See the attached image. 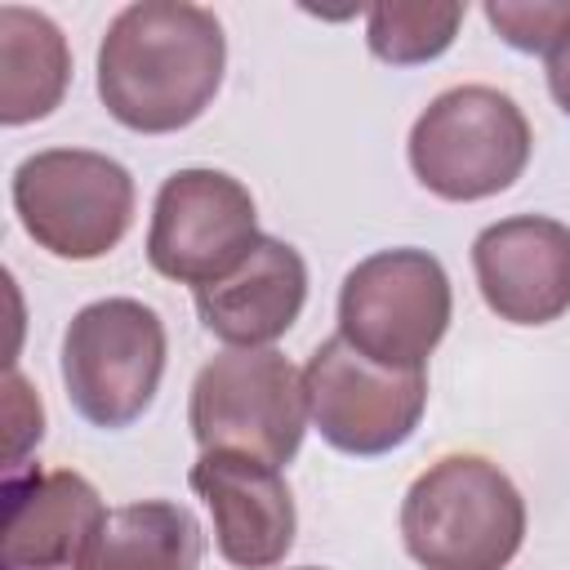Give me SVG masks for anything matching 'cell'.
<instances>
[{
	"label": "cell",
	"instance_id": "1",
	"mask_svg": "<svg viewBox=\"0 0 570 570\" xmlns=\"http://www.w3.org/2000/svg\"><path fill=\"white\" fill-rule=\"evenodd\" d=\"M223 22L187 0L125 4L98 45V98L134 134H178L223 85Z\"/></svg>",
	"mask_w": 570,
	"mask_h": 570
},
{
	"label": "cell",
	"instance_id": "12",
	"mask_svg": "<svg viewBox=\"0 0 570 570\" xmlns=\"http://www.w3.org/2000/svg\"><path fill=\"white\" fill-rule=\"evenodd\" d=\"M307 303V263L289 240L258 236L236 272L196 289L200 325L227 347H272Z\"/></svg>",
	"mask_w": 570,
	"mask_h": 570
},
{
	"label": "cell",
	"instance_id": "3",
	"mask_svg": "<svg viewBox=\"0 0 570 570\" xmlns=\"http://www.w3.org/2000/svg\"><path fill=\"white\" fill-rule=\"evenodd\" d=\"M530 120L494 85H454L436 94L410 129L414 178L454 205L508 191L530 165Z\"/></svg>",
	"mask_w": 570,
	"mask_h": 570
},
{
	"label": "cell",
	"instance_id": "6",
	"mask_svg": "<svg viewBox=\"0 0 570 570\" xmlns=\"http://www.w3.org/2000/svg\"><path fill=\"white\" fill-rule=\"evenodd\" d=\"M165 321L142 298L85 303L62 334V387L94 428L138 423L165 379Z\"/></svg>",
	"mask_w": 570,
	"mask_h": 570
},
{
	"label": "cell",
	"instance_id": "4",
	"mask_svg": "<svg viewBox=\"0 0 570 570\" xmlns=\"http://www.w3.org/2000/svg\"><path fill=\"white\" fill-rule=\"evenodd\" d=\"M303 374L276 347H227L200 365L187 401L191 436L205 450L249 454L285 468L307 432Z\"/></svg>",
	"mask_w": 570,
	"mask_h": 570
},
{
	"label": "cell",
	"instance_id": "17",
	"mask_svg": "<svg viewBox=\"0 0 570 570\" xmlns=\"http://www.w3.org/2000/svg\"><path fill=\"white\" fill-rule=\"evenodd\" d=\"M485 18L521 53H552L570 36V0H490Z\"/></svg>",
	"mask_w": 570,
	"mask_h": 570
},
{
	"label": "cell",
	"instance_id": "18",
	"mask_svg": "<svg viewBox=\"0 0 570 570\" xmlns=\"http://www.w3.org/2000/svg\"><path fill=\"white\" fill-rule=\"evenodd\" d=\"M548 89H552L557 107L570 116V36L548 53Z\"/></svg>",
	"mask_w": 570,
	"mask_h": 570
},
{
	"label": "cell",
	"instance_id": "15",
	"mask_svg": "<svg viewBox=\"0 0 570 570\" xmlns=\"http://www.w3.org/2000/svg\"><path fill=\"white\" fill-rule=\"evenodd\" d=\"M71 80V49L58 22L40 9H0V120L31 125L45 120Z\"/></svg>",
	"mask_w": 570,
	"mask_h": 570
},
{
	"label": "cell",
	"instance_id": "16",
	"mask_svg": "<svg viewBox=\"0 0 570 570\" xmlns=\"http://www.w3.org/2000/svg\"><path fill=\"white\" fill-rule=\"evenodd\" d=\"M463 4H436V0H419V4H405V0H383V4H370L365 9V45L379 62L387 67H419V62H432L441 58L459 27H463Z\"/></svg>",
	"mask_w": 570,
	"mask_h": 570
},
{
	"label": "cell",
	"instance_id": "8",
	"mask_svg": "<svg viewBox=\"0 0 570 570\" xmlns=\"http://www.w3.org/2000/svg\"><path fill=\"white\" fill-rule=\"evenodd\" d=\"M258 209L240 178L223 169H178L160 183L147 227V263L178 285L205 289L236 272L258 245Z\"/></svg>",
	"mask_w": 570,
	"mask_h": 570
},
{
	"label": "cell",
	"instance_id": "19",
	"mask_svg": "<svg viewBox=\"0 0 570 570\" xmlns=\"http://www.w3.org/2000/svg\"><path fill=\"white\" fill-rule=\"evenodd\" d=\"M298 570H321V566H298Z\"/></svg>",
	"mask_w": 570,
	"mask_h": 570
},
{
	"label": "cell",
	"instance_id": "14",
	"mask_svg": "<svg viewBox=\"0 0 570 570\" xmlns=\"http://www.w3.org/2000/svg\"><path fill=\"white\" fill-rule=\"evenodd\" d=\"M205 552L200 521L169 499L107 508L71 570H196Z\"/></svg>",
	"mask_w": 570,
	"mask_h": 570
},
{
	"label": "cell",
	"instance_id": "7",
	"mask_svg": "<svg viewBox=\"0 0 570 570\" xmlns=\"http://www.w3.org/2000/svg\"><path fill=\"white\" fill-rule=\"evenodd\" d=\"M454 294L436 254L401 245L361 258L338 289V338L387 370H423L450 330Z\"/></svg>",
	"mask_w": 570,
	"mask_h": 570
},
{
	"label": "cell",
	"instance_id": "2",
	"mask_svg": "<svg viewBox=\"0 0 570 570\" xmlns=\"http://www.w3.org/2000/svg\"><path fill=\"white\" fill-rule=\"evenodd\" d=\"M401 543L423 570H503L525 543V499L481 454H445L401 499Z\"/></svg>",
	"mask_w": 570,
	"mask_h": 570
},
{
	"label": "cell",
	"instance_id": "9",
	"mask_svg": "<svg viewBox=\"0 0 570 570\" xmlns=\"http://www.w3.org/2000/svg\"><path fill=\"white\" fill-rule=\"evenodd\" d=\"M307 414L316 432L356 459L392 454L405 445L428 410L423 370H387L361 356L347 338H325L303 365Z\"/></svg>",
	"mask_w": 570,
	"mask_h": 570
},
{
	"label": "cell",
	"instance_id": "5",
	"mask_svg": "<svg viewBox=\"0 0 570 570\" xmlns=\"http://www.w3.org/2000/svg\"><path fill=\"white\" fill-rule=\"evenodd\" d=\"M22 232L67 263L111 254L134 227V178L120 160L85 147H49L27 156L9 183Z\"/></svg>",
	"mask_w": 570,
	"mask_h": 570
},
{
	"label": "cell",
	"instance_id": "13",
	"mask_svg": "<svg viewBox=\"0 0 570 570\" xmlns=\"http://www.w3.org/2000/svg\"><path fill=\"white\" fill-rule=\"evenodd\" d=\"M107 517L94 481L80 472H27L4 481V566L67 570L80 561Z\"/></svg>",
	"mask_w": 570,
	"mask_h": 570
},
{
	"label": "cell",
	"instance_id": "10",
	"mask_svg": "<svg viewBox=\"0 0 570 570\" xmlns=\"http://www.w3.org/2000/svg\"><path fill=\"white\" fill-rule=\"evenodd\" d=\"M485 307L508 325H552L570 312V227L543 214L499 218L472 240Z\"/></svg>",
	"mask_w": 570,
	"mask_h": 570
},
{
	"label": "cell",
	"instance_id": "11",
	"mask_svg": "<svg viewBox=\"0 0 570 570\" xmlns=\"http://www.w3.org/2000/svg\"><path fill=\"white\" fill-rule=\"evenodd\" d=\"M187 481L214 517V543L223 561L240 570H272L285 561L294 548L298 512L281 468L232 450H205Z\"/></svg>",
	"mask_w": 570,
	"mask_h": 570
}]
</instances>
